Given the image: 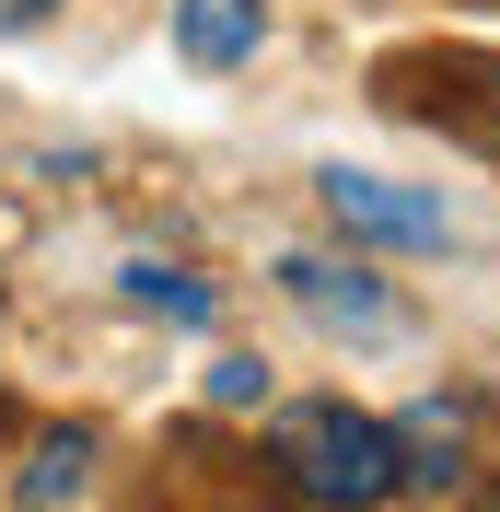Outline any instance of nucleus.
Here are the masks:
<instances>
[{"instance_id":"obj_1","label":"nucleus","mask_w":500,"mask_h":512,"mask_svg":"<svg viewBox=\"0 0 500 512\" xmlns=\"http://www.w3.org/2000/svg\"><path fill=\"white\" fill-rule=\"evenodd\" d=\"M268 466H280L303 501H396L407 489V454H396V419L349 408V396H303V408H280V431H268Z\"/></svg>"},{"instance_id":"obj_2","label":"nucleus","mask_w":500,"mask_h":512,"mask_svg":"<svg viewBox=\"0 0 500 512\" xmlns=\"http://www.w3.org/2000/svg\"><path fill=\"white\" fill-rule=\"evenodd\" d=\"M314 198H326V222H338L349 245H407V256L454 245V210H442L431 187H396V175H349V163H326Z\"/></svg>"},{"instance_id":"obj_4","label":"nucleus","mask_w":500,"mask_h":512,"mask_svg":"<svg viewBox=\"0 0 500 512\" xmlns=\"http://www.w3.org/2000/svg\"><path fill=\"white\" fill-rule=\"evenodd\" d=\"M268 47V0H175V59L187 70H245Z\"/></svg>"},{"instance_id":"obj_3","label":"nucleus","mask_w":500,"mask_h":512,"mask_svg":"<svg viewBox=\"0 0 500 512\" xmlns=\"http://www.w3.org/2000/svg\"><path fill=\"white\" fill-rule=\"evenodd\" d=\"M280 291L326 326V338H396V326H407L396 291H384L373 268H338V256H280Z\"/></svg>"},{"instance_id":"obj_9","label":"nucleus","mask_w":500,"mask_h":512,"mask_svg":"<svg viewBox=\"0 0 500 512\" xmlns=\"http://www.w3.org/2000/svg\"><path fill=\"white\" fill-rule=\"evenodd\" d=\"M35 12H59V0H0V24H35Z\"/></svg>"},{"instance_id":"obj_7","label":"nucleus","mask_w":500,"mask_h":512,"mask_svg":"<svg viewBox=\"0 0 500 512\" xmlns=\"http://www.w3.org/2000/svg\"><path fill=\"white\" fill-rule=\"evenodd\" d=\"M82 489H94V443L59 431V443H35V466L12 478V501H82Z\"/></svg>"},{"instance_id":"obj_8","label":"nucleus","mask_w":500,"mask_h":512,"mask_svg":"<svg viewBox=\"0 0 500 512\" xmlns=\"http://www.w3.org/2000/svg\"><path fill=\"white\" fill-rule=\"evenodd\" d=\"M210 408H268V373L256 361H210Z\"/></svg>"},{"instance_id":"obj_6","label":"nucleus","mask_w":500,"mask_h":512,"mask_svg":"<svg viewBox=\"0 0 500 512\" xmlns=\"http://www.w3.org/2000/svg\"><path fill=\"white\" fill-rule=\"evenodd\" d=\"M128 303H140V315H175V326H210L221 315V291L198 280V268H152V256L128 268Z\"/></svg>"},{"instance_id":"obj_5","label":"nucleus","mask_w":500,"mask_h":512,"mask_svg":"<svg viewBox=\"0 0 500 512\" xmlns=\"http://www.w3.org/2000/svg\"><path fill=\"white\" fill-rule=\"evenodd\" d=\"M466 431H477V408H466V396H454V408H442V396H431V408H407V419H396L407 489H454V478H466Z\"/></svg>"}]
</instances>
